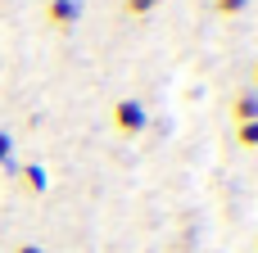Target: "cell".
Returning a JSON list of instances; mask_svg holds the SVG:
<instances>
[{
	"instance_id": "cell-1",
	"label": "cell",
	"mask_w": 258,
	"mask_h": 253,
	"mask_svg": "<svg viewBox=\"0 0 258 253\" xmlns=\"http://www.w3.org/2000/svg\"><path fill=\"white\" fill-rule=\"evenodd\" d=\"M145 122H150V113H145V104H141V100H132V95L113 100V109H109V127H113V136L136 140V136L145 131Z\"/></svg>"
},
{
	"instance_id": "cell-2",
	"label": "cell",
	"mask_w": 258,
	"mask_h": 253,
	"mask_svg": "<svg viewBox=\"0 0 258 253\" xmlns=\"http://www.w3.org/2000/svg\"><path fill=\"white\" fill-rule=\"evenodd\" d=\"M45 23L54 32H73L82 23V0H45Z\"/></svg>"
},
{
	"instance_id": "cell-3",
	"label": "cell",
	"mask_w": 258,
	"mask_h": 253,
	"mask_svg": "<svg viewBox=\"0 0 258 253\" xmlns=\"http://www.w3.org/2000/svg\"><path fill=\"white\" fill-rule=\"evenodd\" d=\"M231 122H236V127H240V122H258V91L254 86H245V91L231 95Z\"/></svg>"
},
{
	"instance_id": "cell-4",
	"label": "cell",
	"mask_w": 258,
	"mask_h": 253,
	"mask_svg": "<svg viewBox=\"0 0 258 253\" xmlns=\"http://www.w3.org/2000/svg\"><path fill=\"white\" fill-rule=\"evenodd\" d=\"M45 186H50V177H45L41 163H23V167H18V190H23V195L36 199V195H45Z\"/></svg>"
},
{
	"instance_id": "cell-5",
	"label": "cell",
	"mask_w": 258,
	"mask_h": 253,
	"mask_svg": "<svg viewBox=\"0 0 258 253\" xmlns=\"http://www.w3.org/2000/svg\"><path fill=\"white\" fill-rule=\"evenodd\" d=\"M236 145L240 149H258V122H240L236 127Z\"/></svg>"
},
{
	"instance_id": "cell-6",
	"label": "cell",
	"mask_w": 258,
	"mask_h": 253,
	"mask_svg": "<svg viewBox=\"0 0 258 253\" xmlns=\"http://www.w3.org/2000/svg\"><path fill=\"white\" fill-rule=\"evenodd\" d=\"M249 9V0H213V14H222V18H240Z\"/></svg>"
},
{
	"instance_id": "cell-7",
	"label": "cell",
	"mask_w": 258,
	"mask_h": 253,
	"mask_svg": "<svg viewBox=\"0 0 258 253\" xmlns=\"http://www.w3.org/2000/svg\"><path fill=\"white\" fill-rule=\"evenodd\" d=\"M159 5H163V0H127V5H122V14H132V18H145V14H154Z\"/></svg>"
},
{
	"instance_id": "cell-8",
	"label": "cell",
	"mask_w": 258,
	"mask_h": 253,
	"mask_svg": "<svg viewBox=\"0 0 258 253\" xmlns=\"http://www.w3.org/2000/svg\"><path fill=\"white\" fill-rule=\"evenodd\" d=\"M9 158H14V140L9 131H0V167H9Z\"/></svg>"
},
{
	"instance_id": "cell-9",
	"label": "cell",
	"mask_w": 258,
	"mask_h": 253,
	"mask_svg": "<svg viewBox=\"0 0 258 253\" xmlns=\"http://www.w3.org/2000/svg\"><path fill=\"white\" fill-rule=\"evenodd\" d=\"M14 253H45V249H41V244H32V240H23V244H18Z\"/></svg>"
},
{
	"instance_id": "cell-10",
	"label": "cell",
	"mask_w": 258,
	"mask_h": 253,
	"mask_svg": "<svg viewBox=\"0 0 258 253\" xmlns=\"http://www.w3.org/2000/svg\"><path fill=\"white\" fill-rule=\"evenodd\" d=\"M254 91H258V63H254Z\"/></svg>"
},
{
	"instance_id": "cell-11",
	"label": "cell",
	"mask_w": 258,
	"mask_h": 253,
	"mask_svg": "<svg viewBox=\"0 0 258 253\" xmlns=\"http://www.w3.org/2000/svg\"><path fill=\"white\" fill-rule=\"evenodd\" d=\"M254 253H258V240H254Z\"/></svg>"
}]
</instances>
